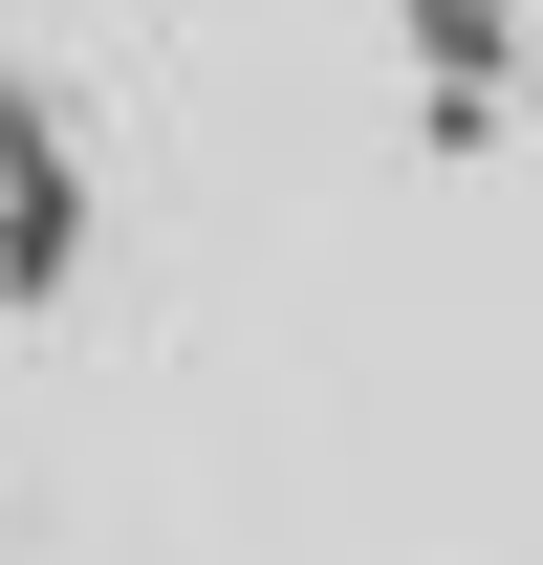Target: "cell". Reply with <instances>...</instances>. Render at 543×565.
Listing matches in <instances>:
<instances>
[{"label":"cell","mask_w":543,"mask_h":565,"mask_svg":"<svg viewBox=\"0 0 543 565\" xmlns=\"http://www.w3.org/2000/svg\"><path fill=\"white\" fill-rule=\"evenodd\" d=\"M66 262V152H44V109H0V282Z\"/></svg>","instance_id":"6da1fadb"}]
</instances>
